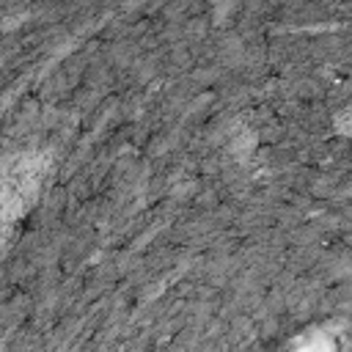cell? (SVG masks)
Wrapping results in <instances>:
<instances>
[{"mask_svg": "<svg viewBox=\"0 0 352 352\" xmlns=\"http://www.w3.org/2000/svg\"><path fill=\"white\" fill-rule=\"evenodd\" d=\"M300 352H314V349H300Z\"/></svg>", "mask_w": 352, "mask_h": 352, "instance_id": "6da1fadb", "label": "cell"}]
</instances>
